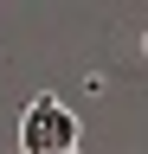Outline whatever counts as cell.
<instances>
[{"mask_svg":"<svg viewBox=\"0 0 148 154\" xmlns=\"http://www.w3.org/2000/svg\"><path fill=\"white\" fill-rule=\"evenodd\" d=\"M77 116H71V103H58V96H32L26 116H20V154H77Z\"/></svg>","mask_w":148,"mask_h":154,"instance_id":"cell-1","label":"cell"}]
</instances>
